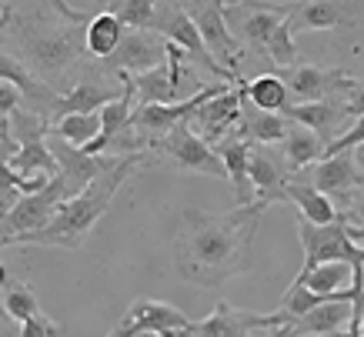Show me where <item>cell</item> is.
<instances>
[{
    "label": "cell",
    "mask_w": 364,
    "mask_h": 337,
    "mask_svg": "<svg viewBox=\"0 0 364 337\" xmlns=\"http://www.w3.org/2000/svg\"><path fill=\"white\" fill-rule=\"evenodd\" d=\"M264 204H237L228 214L184 210L174 240V267L198 287H221L254 267V234L264 218Z\"/></svg>",
    "instance_id": "obj_1"
},
{
    "label": "cell",
    "mask_w": 364,
    "mask_h": 337,
    "mask_svg": "<svg viewBox=\"0 0 364 337\" xmlns=\"http://www.w3.org/2000/svg\"><path fill=\"white\" fill-rule=\"evenodd\" d=\"M50 11H14L11 33L14 47L23 54L21 64L31 70L41 84L64 94V80H70L74 67L84 64L87 47H84V31L67 21H47Z\"/></svg>",
    "instance_id": "obj_2"
},
{
    "label": "cell",
    "mask_w": 364,
    "mask_h": 337,
    "mask_svg": "<svg viewBox=\"0 0 364 337\" xmlns=\"http://www.w3.org/2000/svg\"><path fill=\"white\" fill-rule=\"evenodd\" d=\"M144 157H147V151L117 161V167H111L107 174L94 177L77 197H70V200H64V204L57 207V214L50 218V224H47L44 230L23 234V237H17L14 244H41V247L77 250L80 244L87 240L90 230H94V224L107 214V207H111L114 194L121 191V184L127 177H134L137 164H144Z\"/></svg>",
    "instance_id": "obj_3"
},
{
    "label": "cell",
    "mask_w": 364,
    "mask_h": 337,
    "mask_svg": "<svg viewBox=\"0 0 364 337\" xmlns=\"http://www.w3.org/2000/svg\"><path fill=\"white\" fill-rule=\"evenodd\" d=\"M298 237L304 247V267L311 271L318 264L344 261L351 267H364V230L348 224L344 218H338L334 224H308L304 218H298Z\"/></svg>",
    "instance_id": "obj_4"
},
{
    "label": "cell",
    "mask_w": 364,
    "mask_h": 337,
    "mask_svg": "<svg viewBox=\"0 0 364 337\" xmlns=\"http://www.w3.org/2000/svg\"><path fill=\"white\" fill-rule=\"evenodd\" d=\"M151 31L161 33V37L171 41V44H177L184 54L191 57V64L200 67V70H208L210 77H218V80H224V84H237V80H241V74H234V70L221 67L214 57H210V50L204 47V41H200L198 27H194V21H191L188 7H184V0H157Z\"/></svg>",
    "instance_id": "obj_5"
},
{
    "label": "cell",
    "mask_w": 364,
    "mask_h": 337,
    "mask_svg": "<svg viewBox=\"0 0 364 337\" xmlns=\"http://www.w3.org/2000/svg\"><path fill=\"white\" fill-rule=\"evenodd\" d=\"M287 17L291 33L301 31H351L364 23V0H271Z\"/></svg>",
    "instance_id": "obj_6"
},
{
    "label": "cell",
    "mask_w": 364,
    "mask_h": 337,
    "mask_svg": "<svg viewBox=\"0 0 364 337\" xmlns=\"http://www.w3.org/2000/svg\"><path fill=\"white\" fill-rule=\"evenodd\" d=\"M291 317L287 314H261V311H244V307H231L228 301L214 307V314L204 321H191L184 331H177L181 337H271V331L284 327Z\"/></svg>",
    "instance_id": "obj_7"
},
{
    "label": "cell",
    "mask_w": 364,
    "mask_h": 337,
    "mask_svg": "<svg viewBox=\"0 0 364 337\" xmlns=\"http://www.w3.org/2000/svg\"><path fill=\"white\" fill-rule=\"evenodd\" d=\"M184 7H188L191 21L198 27L200 41H204V47L210 50V57L221 67H228V70L237 74V64H241V57L247 54V50L237 44V37H234L231 27H228V17H224L228 0H184Z\"/></svg>",
    "instance_id": "obj_8"
},
{
    "label": "cell",
    "mask_w": 364,
    "mask_h": 337,
    "mask_svg": "<svg viewBox=\"0 0 364 337\" xmlns=\"http://www.w3.org/2000/svg\"><path fill=\"white\" fill-rule=\"evenodd\" d=\"M151 151H157L161 157L174 164L177 171H191V174H208V177H224L228 181V171H224L218 151L204 144L194 134V127L188 124H177L174 131H167L161 141L151 144Z\"/></svg>",
    "instance_id": "obj_9"
},
{
    "label": "cell",
    "mask_w": 364,
    "mask_h": 337,
    "mask_svg": "<svg viewBox=\"0 0 364 337\" xmlns=\"http://www.w3.org/2000/svg\"><path fill=\"white\" fill-rule=\"evenodd\" d=\"M298 177H304L311 187H318L324 197H331L334 204H351L354 197L364 191V171L358 167L354 151L331 154L324 161L311 164L308 171H298Z\"/></svg>",
    "instance_id": "obj_10"
},
{
    "label": "cell",
    "mask_w": 364,
    "mask_h": 337,
    "mask_svg": "<svg viewBox=\"0 0 364 337\" xmlns=\"http://www.w3.org/2000/svg\"><path fill=\"white\" fill-rule=\"evenodd\" d=\"M167 64V41L154 31H127L124 41L117 44L107 60H100V70L111 77L121 74H144V70H154V67Z\"/></svg>",
    "instance_id": "obj_11"
},
{
    "label": "cell",
    "mask_w": 364,
    "mask_h": 337,
    "mask_svg": "<svg viewBox=\"0 0 364 337\" xmlns=\"http://www.w3.org/2000/svg\"><path fill=\"white\" fill-rule=\"evenodd\" d=\"M287 94L298 104L311 100H341L351 90L354 77L344 74L341 67H314V64H291L284 70Z\"/></svg>",
    "instance_id": "obj_12"
},
{
    "label": "cell",
    "mask_w": 364,
    "mask_h": 337,
    "mask_svg": "<svg viewBox=\"0 0 364 337\" xmlns=\"http://www.w3.org/2000/svg\"><path fill=\"white\" fill-rule=\"evenodd\" d=\"M191 324V317L184 311H177L174 304L164 301H151V297H137L124 317L114 324L107 337H141V334H164V331H184Z\"/></svg>",
    "instance_id": "obj_13"
},
{
    "label": "cell",
    "mask_w": 364,
    "mask_h": 337,
    "mask_svg": "<svg viewBox=\"0 0 364 337\" xmlns=\"http://www.w3.org/2000/svg\"><path fill=\"white\" fill-rule=\"evenodd\" d=\"M241 104H244V77L228 87L224 94L218 97H210L208 104H200L198 114L191 117V127H198V137L210 147H218V144L228 137V134L237 131V120H241Z\"/></svg>",
    "instance_id": "obj_14"
},
{
    "label": "cell",
    "mask_w": 364,
    "mask_h": 337,
    "mask_svg": "<svg viewBox=\"0 0 364 337\" xmlns=\"http://www.w3.org/2000/svg\"><path fill=\"white\" fill-rule=\"evenodd\" d=\"M47 147H50V154H54L60 177L67 181L70 197H77L94 177L107 174L111 167H117V161H124V157H104V154L90 157V154H84L80 147H70V144H64L60 137H54V134H47Z\"/></svg>",
    "instance_id": "obj_15"
},
{
    "label": "cell",
    "mask_w": 364,
    "mask_h": 337,
    "mask_svg": "<svg viewBox=\"0 0 364 337\" xmlns=\"http://www.w3.org/2000/svg\"><path fill=\"white\" fill-rule=\"evenodd\" d=\"M247 177H251V191L257 204H277L284 200V187L291 181V171H287L281 151H271V147H257L251 144V157H247Z\"/></svg>",
    "instance_id": "obj_16"
},
{
    "label": "cell",
    "mask_w": 364,
    "mask_h": 337,
    "mask_svg": "<svg viewBox=\"0 0 364 337\" xmlns=\"http://www.w3.org/2000/svg\"><path fill=\"white\" fill-rule=\"evenodd\" d=\"M291 124H301V127H308L311 134H318V141L324 144V151L331 147L338 137H341L348 127H351V120L344 117V107L341 100H311V104H287L281 110Z\"/></svg>",
    "instance_id": "obj_17"
},
{
    "label": "cell",
    "mask_w": 364,
    "mask_h": 337,
    "mask_svg": "<svg viewBox=\"0 0 364 337\" xmlns=\"http://www.w3.org/2000/svg\"><path fill=\"white\" fill-rule=\"evenodd\" d=\"M348 324H351V304L348 301H334V304H321L308 314L294 317L287 324V334L291 337H338L344 331L348 334Z\"/></svg>",
    "instance_id": "obj_18"
},
{
    "label": "cell",
    "mask_w": 364,
    "mask_h": 337,
    "mask_svg": "<svg viewBox=\"0 0 364 337\" xmlns=\"http://www.w3.org/2000/svg\"><path fill=\"white\" fill-rule=\"evenodd\" d=\"M121 94V90H117ZM114 90H107V84H97V80H77L70 84L64 94H57L54 110H50V124L67 114H100L104 104H111L117 97Z\"/></svg>",
    "instance_id": "obj_19"
},
{
    "label": "cell",
    "mask_w": 364,
    "mask_h": 337,
    "mask_svg": "<svg viewBox=\"0 0 364 337\" xmlns=\"http://www.w3.org/2000/svg\"><path fill=\"white\" fill-rule=\"evenodd\" d=\"M287 127H291V120H287L284 114H267V110H257L251 100L244 97L237 137H244L247 144H257V147H274V144H281L287 137Z\"/></svg>",
    "instance_id": "obj_20"
},
{
    "label": "cell",
    "mask_w": 364,
    "mask_h": 337,
    "mask_svg": "<svg viewBox=\"0 0 364 337\" xmlns=\"http://www.w3.org/2000/svg\"><path fill=\"white\" fill-rule=\"evenodd\" d=\"M284 200H291V204L298 207V214L308 220V224H334V220L341 218V214H338V204H334L331 197H324L318 187H311L308 181L298 174H291V181H287Z\"/></svg>",
    "instance_id": "obj_21"
},
{
    "label": "cell",
    "mask_w": 364,
    "mask_h": 337,
    "mask_svg": "<svg viewBox=\"0 0 364 337\" xmlns=\"http://www.w3.org/2000/svg\"><path fill=\"white\" fill-rule=\"evenodd\" d=\"M218 157H221L224 171H228V181L234 184V191H237V200L241 204H251L254 200V191H251V177H247V157H251V144L244 141V137H237V131L228 134L218 147Z\"/></svg>",
    "instance_id": "obj_22"
},
{
    "label": "cell",
    "mask_w": 364,
    "mask_h": 337,
    "mask_svg": "<svg viewBox=\"0 0 364 337\" xmlns=\"http://www.w3.org/2000/svg\"><path fill=\"white\" fill-rule=\"evenodd\" d=\"M127 27L121 23V17L111 11H97L90 17V23L84 27V47H87V57H97V60H107V57L117 50V44L124 41Z\"/></svg>",
    "instance_id": "obj_23"
},
{
    "label": "cell",
    "mask_w": 364,
    "mask_h": 337,
    "mask_svg": "<svg viewBox=\"0 0 364 337\" xmlns=\"http://www.w3.org/2000/svg\"><path fill=\"white\" fill-rule=\"evenodd\" d=\"M277 147H281V157H284L291 174L308 171L311 164L324 161V144L318 141V134H311L308 127H301V124H291V127H287V137L277 144Z\"/></svg>",
    "instance_id": "obj_24"
},
{
    "label": "cell",
    "mask_w": 364,
    "mask_h": 337,
    "mask_svg": "<svg viewBox=\"0 0 364 337\" xmlns=\"http://www.w3.org/2000/svg\"><path fill=\"white\" fill-rule=\"evenodd\" d=\"M244 97L267 114H281L291 104V94H287V84L281 74H261L254 80H244Z\"/></svg>",
    "instance_id": "obj_25"
},
{
    "label": "cell",
    "mask_w": 364,
    "mask_h": 337,
    "mask_svg": "<svg viewBox=\"0 0 364 337\" xmlns=\"http://www.w3.org/2000/svg\"><path fill=\"white\" fill-rule=\"evenodd\" d=\"M298 284H304L308 291L314 294H341L351 287L354 281V267L344 261H331V264H318V267H311V271H301L294 277Z\"/></svg>",
    "instance_id": "obj_26"
},
{
    "label": "cell",
    "mask_w": 364,
    "mask_h": 337,
    "mask_svg": "<svg viewBox=\"0 0 364 337\" xmlns=\"http://www.w3.org/2000/svg\"><path fill=\"white\" fill-rule=\"evenodd\" d=\"M131 87L137 97V107L147 104H174L177 90L171 87V77H167V64L154 67V70H144V74H131Z\"/></svg>",
    "instance_id": "obj_27"
},
{
    "label": "cell",
    "mask_w": 364,
    "mask_h": 337,
    "mask_svg": "<svg viewBox=\"0 0 364 337\" xmlns=\"http://www.w3.org/2000/svg\"><path fill=\"white\" fill-rule=\"evenodd\" d=\"M50 134L70 147H87L100 134V114H67V117L54 120Z\"/></svg>",
    "instance_id": "obj_28"
},
{
    "label": "cell",
    "mask_w": 364,
    "mask_h": 337,
    "mask_svg": "<svg viewBox=\"0 0 364 337\" xmlns=\"http://www.w3.org/2000/svg\"><path fill=\"white\" fill-rule=\"evenodd\" d=\"M0 307H4V317H11V321H17V324L31 321L33 314H41L37 294H33L31 284H23V281L7 284V291H4V297H0Z\"/></svg>",
    "instance_id": "obj_29"
},
{
    "label": "cell",
    "mask_w": 364,
    "mask_h": 337,
    "mask_svg": "<svg viewBox=\"0 0 364 337\" xmlns=\"http://www.w3.org/2000/svg\"><path fill=\"white\" fill-rule=\"evenodd\" d=\"M154 7H157V0H111L104 11L117 14L127 31H151V23H154Z\"/></svg>",
    "instance_id": "obj_30"
},
{
    "label": "cell",
    "mask_w": 364,
    "mask_h": 337,
    "mask_svg": "<svg viewBox=\"0 0 364 337\" xmlns=\"http://www.w3.org/2000/svg\"><path fill=\"white\" fill-rule=\"evenodd\" d=\"M264 54L271 57V64H274V67L298 64V47H294V33H291V27H287V17L281 21V27L274 31V37H271V44H267Z\"/></svg>",
    "instance_id": "obj_31"
},
{
    "label": "cell",
    "mask_w": 364,
    "mask_h": 337,
    "mask_svg": "<svg viewBox=\"0 0 364 337\" xmlns=\"http://www.w3.org/2000/svg\"><path fill=\"white\" fill-rule=\"evenodd\" d=\"M21 184H17V171L11 167L7 157H0V218L11 214L14 204L21 200Z\"/></svg>",
    "instance_id": "obj_32"
},
{
    "label": "cell",
    "mask_w": 364,
    "mask_h": 337,
    "mask_svg": "<svg viewBox=\"0 0 364 337\" xmlns=\"http://www.w3.org/2000/svg\"><path fill=\"white\" fill-rule=\"evenodd\" d=\"M21 337H67L64 327L50 321L47 314H33L31 321H23L21 324Z\"/></svg>",
    "instance_id": "obj_33"
},
{
    "label": "cell",
    "mask_w": 364,
    "mask_h": 337,
    "mask_svg": "<svg viewBox=\"0 0 364 337\" xmlns=\"http://www.w3.org/2000/svg\"><path fill=\"white\" fill-rule=\"evenodd\" d=\"M44 4H47V11H54L60 21L74 23V27H87L90 17H94V14H87V11H74L67 0H44Z\"/></svg>",
    "instance_id": "obj_34"
},
{
    "label": "cell",
    "mask_w": 364,
    "mask_h": 337,
    "mask_svg": "<svg viewBox=\"0 0 364 337\" xmlns=\"http://www.w3.org/2000/svg\"><path fill=\"white\" fill-rule=\"evenodd\" d=\"M341 107H344V117L348 120L364 117V80H354L351 90L341 97Z\"/></svg>",
    "instance_id": "obj_35"
},
{
    "label": "cell",
    "mask_w": 364,
    "mask_h": 337,
    "mask_svg": "<svg viewBox=\"0 0 364 337\" xmlns=\"http://www.w3.org/2000/svg\"><path fill=\"white\" fill-rule=\"evenodd\" d=\"M21 90L14 87V84H0V120H7L14 110L21 107Z\"/></svg>",
    "instance_id": "obj_36"
},
{
    "label": "cell",
    "mask_w": 364,
    "mask_h": 337,
    "mask_svg": "<svg viewBox=\"0 0 364 337\" xmlns=\"http://www.w3.org/2000/svg\"><path fill=\"white\" fill-rule=\"evenodd\" d=\"M344 220H348V224H354V228H361V230H364V191H361L358 197H354L351 204H348V218H344Z\"/></svg>",
    "instance_id": "obj_37"
},
{
    "label": "cell",
    "mask_w": 364,
    "mask_h": 337,
    "mask_svg": "<svg viewBox=\"0 0 364 337\" xmlns=\"http://www.w3.org/2000/svg\"><path fill=\"white\" fill-rule=\"evenodd\" d=\"M0 337H21V324L11 321V317H4L0 321Z\"/></svg>",
    "instance_id": "obj_38"
},
{
    "label": "cell",
    "mask_w": 364,
    "mask_h": 337,
    "mask_svg": "<svg viewBox=\"0 0 364 337\" xmlns=\"http://www.w3.org/2000/svg\"><path fill=\"white\" fill-rule=\"evenodd\" d=\"M11 17H14V7L11 4H4V7H0V41H4V33H7V27H11Z\"/></svg>",
    "instance_id": "obj_39"
},
{
    "label": "cell",
    "mask_w": 364,
    "mask_h": 337,
    "mask_svg": "<svg viewBox=\"0 0 364 337\" xmlns=\"http://www.w3.org/2000/svg\"><path fill=\"white\" fill-rule=\"evenodd\" d=\"M7 284H11V271L4 267V261H0V294L7 291Z\"/></svg>",
    "instance_id": "obj_40"
},
{
    "label": "cell",
    "mask_w": 364,
    "mask_h": 337,
    "mask_svg": "<svg viewBox=\"0 0 364 337\" xmlns=\"http://www.w3.org/2000/svg\"><path fill=\"white\" fill-rule=\"evenodd\" d=\"M287 324H291V321H287ZM287 324L277 327V331H271V337H291V334H287Z\"/></svg>",
    "instance_id": "obj_41"
},
{
    "label": "cell",
    "mask_w": 364,
    "mask_h": 337,
    "mask_svg": "<svg viewBox=\"0 0 364 337\" xmlns=\"http://www.w3.org/2000/svg\"><path fill=\"white\" fill-rule=\"evenodd\" d=\"M358 337H364V314H361V327H358Z\"/></svg>",
    "instance_id": "obj_42"
},
{
    "label": "cell",
    "mask_w": 364,
    "mask_h": 337,
    "mask_svg": "<svg viewBox=\"0 0 364 337\" xmlns=\"http://www.w3.org/2000/svg\"><path fill=\"white\" fill-rule=\"evenodd\" d=\"M97 4H100V7H104V4H111V0H97Z\"/></svg>",
    "instance_id": "obj_43"
},
{
    "label": "cell",
    "mask_w": 364,
    "mask_h": 337,
    "mask_svg": "<svg viewBox=\"0 0 364 337\" xmlns=\"http://www.w3.org/2000/svg\"><path fill=\"white\" fill-rule=\"evenodd\" d=\"M141 337H161V334H141Z\"/></svg>",
    "instance_id": "obj_44"
},
{
    "label": "cell",
    "mask_w": 364,
    "mask_h": 337,
    "mask_svg": "<svg viewBox=\"0 0 364 337\" xmlns=\"http://www.w3.org/2000/svg\"><path fill=\"white\" fill-rule=\"evenodd\" d=\"M0 321H4V307H0Z\"/></svg>",
    "instance_id": "obj_45"
},
{
    "label": "cell",
    "mask_w": 364,
    "mask_h": 337,
    "mask_svg": "<svg viewBox=\"0 0 364 337\" xmlns=\"http://www.w3.org/2000/svg\"><path fill=\"white\" fill-rule=\"evenodd\" d=\"M4 4H11V0H4Z\"/></svg>",
    "instance_id": "obj_46"
},
{
    "label": "cell",
    "mask_w": 364,
    "mask_h": 337,
    "mask_svg": "<svg viewBox=\"0 0 364 337\" xmlns=\"http://www.w3.org/2000/svg\"><path fill=\"white\" fill-rule=\"evenodd\" d=\"M344 337H348V334H344Z\"/></svg>",
    "instance_id": "obj_47"
}]
</instances>
